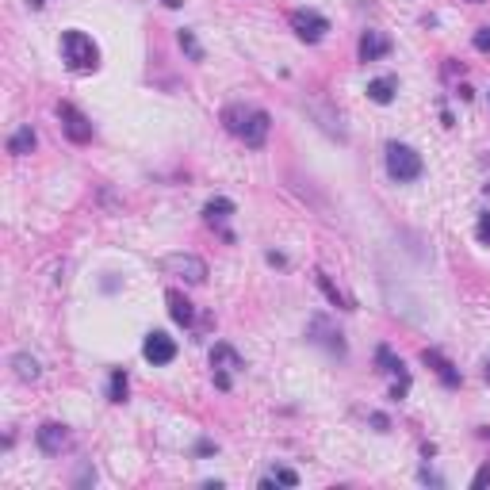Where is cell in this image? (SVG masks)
<instances>
[{"label":"cell","mask_w":490,"mask_h":490,"mask_svg":"<svg viewBox=\"0 0 490 490\" xmlns=\"http://www.w3.org/2000/svg\"><path fill=\"white\" fill-rule=\"evenodd\" d=\"M444 77H463V65L448 62V65H444Z\"/></svg>","instance_id":"cell-29"},{"label":"cell","mask_w":490,"mask_h":490,"mask_svg":"<svg viewBox=\"0 0 490 490\" xmlns=\"http://www.w3.org/2000/svg\"><path fill=\"white\" fill-rule=\"evenodd\" d=\"M12 372H15V379H20V383H35L38 375H43V368H38V360L31 353H15L12 356Z\"/></svg>","instance_id":"cell-15"},{"label":"cell","mask_w":490,"mask_h":490,"mask_svg":"<svg viewBox=\"0 0 490 490\" xmlns=\"http://www.w3.org/2000/svg\"><path fill=\"white\" fill-rule=\"evenodd\" d=\"M483 375H486V383H490V360H486V368H483Z\"/></svg>","instance_id":"cell-32"},{"label":"cell","mask_w":490,"mask_h":490,"mask_svg":"<svg viewBox=\"0 0 490 490\" xmlns=\"http://www.w3.org/2000/svg\"><path fill=\"white\" fill-rule=\"evenodd\" d=\"M230 215H234V200H226V195H215V200H211L207 207H203V218H207L211 226H218V230L226 226V218H230ZM223 238L230 241V234L223 230Z\"/></svg>","instance_id":"cell-12"},{"label":"cell","mask_w":490,"mask_h":490,"mask_svg":"<svg viewBox=\"0 0 490 490\" xmlns=\"http://www.w3.org/2000/svg\"><path fill=\"white\" fill-rule=\"evenodd\" d=\"M62 58L73 73H92L100 65V46L85 31H62Z\"/></svg>","instance_id":"cell-1"},{"label":"cell","mask_w":490,"mask_h":490,"mask_svg":"<svg viewBox=\"0 0 490 490\" xmlns=\"http://www.w3.org/2000/svg\"><path fill=\"white\" fill-rule=\"evenodd\" d=\"M31 150H35V130L31 127L12 130V138H8V153H12V158H27Z\"/></svg>","instance_id":"cell-18"},{"label":"cell","mask_w":490,"mask_h":490,"mask_svg":"<svg viewBox=\"0 0 490 490\" xmlns=\"http://www.w3.org/2000/svg\"><path fill=\"white\" fill-rule=\"evenodd\" d=\"M245 115H249V108H245V104H230V108H223V127L230 130V134H241Z\"/></svg>","instance_id":"cell-19"},{"label":"cell","mask_w":490,"mask_h":490,"mask_svg":"<svg viewBox=\"0 0 490 490\" xmlns=\"http://www.w3.org/2000/svg\"><path fill=\"white\" fill-rule=\"evenodd\" d=\"M395 88H398L395 77H375V80H368V100L372 104H391L395 100Z\"/></svg>","instance_id":"cell-16"},{"label":"cell","mask_w":490,"mask_h":490,"mask_svg":"<svg viewBox=\"0 0 490 490\" xmlns=\"http://www.w3.org/2000/svg\"><path fill=\"white\" fill-rule=\"evenodd\" d=\"M58 119H62V130H65V138H69V142H77V146L92 142V122L80 115L73 104H58Z\"/></svg>","instance_id":"cell-6"},{"label":"cell","mask_w":490,"mask_h":490,"mask_svg":"<svg viewBox=\"0 0 490 490\" xmlns=\"http://www.w3.org/2000/svg\"><path fill=\"white\" fill-rule=\"evenodd\" d=\"M161 268H165L169 276H181L184 284H192V288H200V284L207 280V265H203L195 253H169V257L161 260Z\"/></svg>","instance_id":"cell-3"},{"label":"cell","mask_w":490,"mask_h":490,"mask_svg":"<svg viewBox=\"0 0 490 490\" xmlns=\"http://www.w3.org/2000/svg\"><path fill=\"white\" fill-rule=\"evenodd\" d=\"M356 54H360V62H379V58H387V54H391V38L379 35V31H364Z\"/></svg>","instance_id":"cell-10"},{"label":"cell","mask_w":490,"mask_h":490,"mask_svg":"<svg viewBox=\"0 0 490 490\" xmlns=\"http://www.w3.org/2000/svg\"><path fill=\"white\" fill-rule=\"evenodd\" d=\"M165 299H169V314H173V322H176V326H192V322H195V307L188 303V299H184L176 288L169 291Z\"/></svg>","instance_id":"cell-14"},{"label":"cell","mask_w":490,"mask_h":490,"mask_svg":"<svg viewBox=\"0 0 490 490\" xmlns=\"http://www.w3.org/2000/svg\"><path fill=\"white\" fill-rule=\"evenodd\" d=\"M307 337L314 341V345H322L330 356H345V353H349L345 333H341V330H333V326H330V318H322V314H314V318H310Z\"/></svg>","instance_id":"cell-4"},{"label":"cell","mask_w":490,"mask_h":490,"mask_svg":"<svg viewBox=\"0 0 490 490\" xmlns=\"http://www.w3.org/2000/svg\"><path fill=\"white\" fill-rule=\"evenodd\" d=\"M127 391H130L127 372L115 368V372H111V383H108V398H111V402H127Z\"/></svg>","instance_id":"cell-21"},{"label":"cell","mask_w":490,"mask_h":490,"mask_svg":"<svg viewBox=\"0 0 490 490\" xmlns=\"http://www.w3.org/2000/svg\"><path fill=\"white\" fill-rule=\"evenodd\" d=\"M176 43H181V50L188 54V58H192V62H203V46L200 43H195V35H192V31H181V35H176Z\"/></svg>","instance_id":"cell-23"},{"label":"cell","mask_w":490,"mask_h":490,"mask_svg":"<svg viewBox=\"0 0 490 490\" xmlns=\"http://www.w3.org/2000/svg\"><path fill=\"white\" fill-rule=\"evenodd\" d=\"M85 483H96V471L92 468H80L77 471V486H85Z\"/></svg>","instance_id":"cell-28"},{"label":"cell","mask_w":490,"mask_h":490,"mask_svg":"<svg viewBox=\"0 0 490 490\" xmlns=\"http://www.w3.org/2000/svg\"><path fill=\"white\" fill-rule=\"evenodd\" d=\"M471 43H475V50H479V54H490V27H479Z\"/></svg>","instance_id":"cell-25"},{"label":"cell","mask_w":490,"mask_h":490,"mask_svg":"<svg viewBox=\"0 0 490 490\" xmlns=\"http://www.w3.org/2000/svg\"><path fill=\"white\" fill-rule=\"evenodd\" d=\"M291 31H295L303 43H322L326 31H330V20H326L322 12H314V8H295V12H291Z\"/></svg>","instance_id":"cell-5"},{"label":"cell","mask_w":490,"mask_h":490,"mask_svg":"<svg viewBox=\"0 0 490 490\" xmlns=\"http://www.w3.org/2000/svg\"><path fill=\"white\" fill-rule=\"evenodd\" d=\"M260 486H265V490H268V486H299V475H295L291 468H276V471H272V475H268Z\"/></svg>","instance_id":"cell-22"},{"label":"cell","mask_w":490,"mask_h":490,"mask_svg":"<svg viewBox=\"0 0 490 490\" xmlns=\"http://www.w3.org/2000/svg\"><path fill=\"white\" fill-rule=\"evenodd\" d=\"M471 4H483V0H471Z\"/></svg>","instance_id":"cell-33"},{"label":"cell","mask_w":490,"mask_h":490,"mask_svg":"<svg viewBox=\"0 0 490 490\" xmlns=\"http://www.w3.org/2000/svg\"><path fill=\"white\" fill-rule=\"evenodd\" d=\"M421 483H433V486H440V475H433L429 468H421Z\"/></svg>","instance_id":"cell-30"},{"label":"cell","mask_w":490,"mask_h":490,"mask_svg":"<svg viewBox=\"0 0 490 490\" xmlns=\"http://www.w3.org/2000/svg\"><path fill=\"white\" fill-rule=\"evenodd\" d=\"M486 483H490V463H483V468L475 471V479H471V486H475V490H479V486H486Z\"/></svg>","instance_id":"cell-26"},{"label":"cell","mask_w":490,"mask_h":490,"mask_svg":"<svg viewBox=\"0 0 490 490\" xmlns=\"http://www.w3.org/2000/svg\"><path fill=\"white\" fill-rule=\"evenodd\" d=\"M142 356H146L150 364H173V360H176V341L169 337V333L153 330L150 337L142 341Z\"/></svg>","instance_id":"cell-8"},{"label":"cell","mask_w":490,"mask_h":490,"mask_svg":"<svg viewBox=\"0 0 490 490\" xmlns=\"http://www.w3.org/2000/svg\"><path fill=\"white\" fill-rule=\"evenodd\" d=\"M46 4V0H31V8H43Z\"/></svg>","instance_id":"cell-31"},{"label":"cell","mask_w":490,"mask_h":490,"mask_svg":"<svg viewBox=\"0 0 490 490\" xmlns=\"http://www.w3.org/2000/svg\"><path fill=\"white\" fill-rule=\"evenodd\" d=\"M314 280H318V288H322V291H326V299H330V303H333V307H341V310H353V299H349V295H345V291H341V288H337V284H333V280H330V276H326V272H322V268H318V272H314Z\"/></svg>","instance_id":"cell-17"},{"label":"cell","mask_w":490,"mask_h":490,"mask_svg":"<svg viewBox=\"0 0 490 490\" xmlns=\"http://www.w3.org/2000/svg\"><path fill=\"white\" fill-rule=\"evenodd\" d=\"M475 238L483 241V245H490V211H486V215H479V223H475Z\"/></svg>","instance_id":"cell-24"},{"label":"cell","mask_w":490,"mask_h":490,"mask_svg":"<svg viewBox=\"0 0 490 490\" xmlns=\"http://www.w3.org/2000/svg\"><path fill=\"white\" fill-rule=\"evenodd\" d=\"M268 130H272V119H268V111L249 108V115H245V127H241L238 138L249 146V150H260V146L268 142Z\"/></svg>","instance_id":"cell-7"},{"label":"cell","mask_w":490,"mask_h":490,"mask_svg":"<svg viewBox=\"0 0 490 490\" xmlns=\"http://www.w3.org/2000/svg\"><path fill=\"white\" fill-rule=\"evenodd\" d=\"M387 173H391V181H398V184L418 181V176L426 173L421 153L410 150V146H402V142H387Z\"/></svg>","instance_id":"cell-2"},{"label":"cell","mask_w":490,"mask_h":490,"mask_svg":"<svg viewBox=\"0 0 490 490\" xmlns=\"http://www.w3.org/2000/svg\"><path fill=\"white\" fill-rule=\"evenodd\" d=\"M241 368H245V356H238L226 341H218L211 349V372H241Z\"/></svg>","instance_id":"cell-11"},{"label":"cell","mask_w":490,"mask_h":490,"mask_svg":"<svg viewBox=\"0 0 490 490\" xmlns=\"http://www.w3.org/2000/svg\"><path fill=\"white\" fill-rule=\"evenodd\" d=\"M368 421H372V426L379 429V433H387V429H391V421L383 418V414H368Z\"/></svg>","instance_id":"cell-27"},{"label":"cell","mask_w":490,"mask_h":490,"mask_svg":"<svg viewBox=\"0 0 490 490\" xmlns=\"http://www.w3.org/2000/svg\"><path fill=\"white\" fill-rule=\"evenodd\" d=\"M35 440H38V448H43L46 456H58L62 448L69 444V429H65L62 421H46V426L35 429Z\"/></svg>","instance_id":"cell-9"},{"label":"cell","mask_w":490,"mask_h":490,"mask_svg":"<svg viewBox=\"0 0 490 490\" xmlns=\"http://www.w3.org/2000/svg\"><path fill=\"white\" fill-rule=\"evenodd\" d=\"M421 360H426L433 372L440 375V383H444V387H460V372H456L452 360H444V356H440L437 349H426V353H421Z\"/></svg>","instance_id":"cell-13"},{"label":"cell","mask_w":490,"mask_h":490,"mask_svg":"<svg viewBox=\"0 0 490 490\" xmlns=\"http://www.w3.org/2000/svg\"><path fill=\"white\" fill-rule=\"evenodd\" d=\"M375 364H379V372H387V375H406L402 360H398V356L391 353L387 345H379V349H375Z\"/></svg>","instance_id":"cell-20"}]
</instances>
